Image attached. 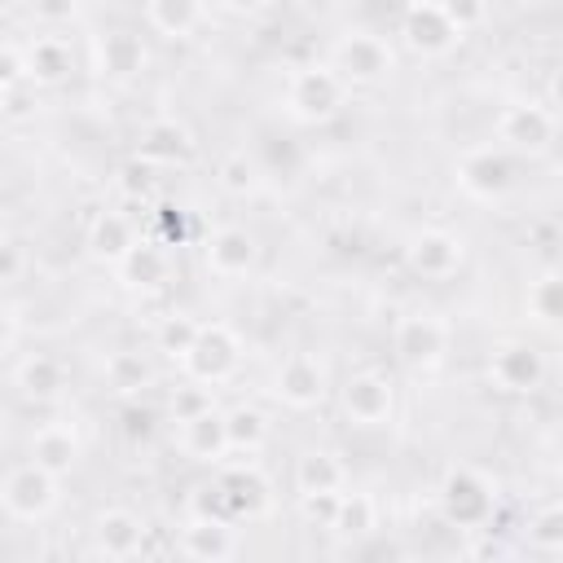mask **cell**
<instances>
[{
	"mask_svg": "<svg viewBox=\"0 0 563 563\" xmlns=\"http://www.w3.org/2000/svg\"><path fill=\"white\" fill-rule=\"evenodd\" d=\"M347 84L339 79V70L330 62H308V66H295L286 75V88H282V106L295 123H330L339 119V110L347 106Z\"/></svg>",
	"mask_w": 563,
	"mask_h": 563,
	"instance_id": "obj_1",
	"label": "cell"
},
{
	"mask_svg": "<svg viewBox=\"0 0 563 563\" xmlns=\"http://www.w3.org/2000/svg\"><path fill=\"white\" fill-rule=\"evenodd\" d=\"M435 506H440V519H444L449 528H457V532L488 528L493 515H497V484H493L484 471L457 462V466H449V471L440 475Z\"/></svg>",
	"mask_w": 563,
	"mask_h": 563,
	"instance_id": "obj_2",
	"label": "cell"
},
{
	"mask_svg": "<svg viewBox=\"0 0 563 563\" xmlns=\"http://www.w3.org/2000/svg\"><path fill=\"white\" fill-rule=\"evenodd\" d=\"M453 185L479 202V207H497L510 198L515 189V154L501 145H471L453 158Z\"/></svg>",
	"mask_w": 563,
	"mask_h": 563,
	"instance_id": "obj_3",
	"label": "cell"
},
{
	"mask_svg": "<svg viewBox=\"0 0 563 563\" xmlns=\"http://www.w3.org/2000/svg\"><path fill=\"white\" fill-rule=\"evenodd\" d=\"M216 493H220V506L233 523H251V519H264L273 510V479L264 475L260 462L251 457H238V462H216V475H211Z\"/></svg>",
	"mask_w": 563,
	"mask_h": 563,
	"instance_id": "obj_4",
	"label": "cell"
},
{
	"mask_svg": "<svg viewBox=\"0 0 563 563\" xmlns=\"http://www.w3.org/2000/svg\"><path fill=\"white\" fill-rule=\"evenodd\" d=\"M176 365L185 369V378H194L202 387H220L242 365V339L224 321H202L198 334H194V343H189V352Z\"/></svg>",
	"mask_w": 563,
	"mask_h": 563,
	"instance_id": "obj_5",
	"label": "cell"
},
{
	"mask_svg": "<svg viewBox=\"0 0 563 563\" xmlns=\"http://www.w3.org/2000/svg\"><path fill=\"white\" fill-rule=\"evenodd\" d=\"M62 501V479L35 462H18L13 471H4L0 479V506L9 519L18 523H40L57 510Z\"/></svg>",
	"mask_w": 563,
	"mask_h": 563,
	"instance_id": "obj_6",
	"label": "cell"
},
{
	"mask_svg": "<svg viewBox=\"0 0 563 563\" xmlns=\"http://www.w3.org/2000/svg\"><path fill=\"white\" fill-rule=\"evenodd\" d=\"M330 66L339 70V79L347 88H378L391 79L396 70V53L383 35H369V31H347L339 35L334 53H330Z\"/></svg>",
	"mask_w": 563,
	"mask_h": 563,
	"instance_id": "obj_7",
	"label": "cell"
},
{
	"mask_svg": "<svg viewBox=\"0 0 563 563\" xmlns=\"http://www.w3.org/2000/svg\"><path fill=\"white\" fill-rule=\"evenodd\" d=\"M497 145L510 150V154H523V158H541L550 154L554 145V132H559V119L545 101H506L497 110Z\"/></svg>",
	"mask_w": 563,
	"mask_h": 563,
	"instance_id": "obj_8",
	"label": "cell"
},
{
	"mask_svg": "<svg viewBox=\"0 0 563 563\" xmlns=\"http://www.w3.org/2000/svg\"><path fill=\"white\" fill-rule=\"evenodd\" d=\"M449 321L435 317V312H405L396 317L391 325V356L413 369V374H427L435 369L444 356H449Z\"/></svg>",
	"mask_w": 563,
	"mask_h": 563,
	"instance_id": "obj_9",
	"label": "cell"
},
{
	"mask_svg": "<svg viewBox=\"0 0 563 563\" xmlns=\"http://www.w3.org/2000/svg\"><path fill=\"white\" fill-rule=\"evenodd\" d=\"M545 352L523 343V339H510V343H497L493 356H488V383L501 391V396H532L545 387Z\"/></svg>",
	"mask_w": 563,
	"mask_h": 563,
	"instance_id": "obj_10",
	"label": "cell"
},
{
	"mask_svg": "<svg viewBox=\"0 0 563 563\" xmlns=\"http://www.w3.org/2000/svg\"><path fill=\"white\" fill-rule=\"evenodd\" d=\"M400 40L418 57H444L462 44V31L453 26L440 0H409L400 9Z\"/></svg>",
	"mask_w": 563,
	"mask_h": 563,
	"instance_id": "obj_11",
	"label": "cell"
},
{
	"mask_svg": "<svg viewBox=\"0 0 563 563\" xmlns=\"http://www.w3.org/2000/svg\"><path fill=\"white\" fill-rule=\"evenodd\" d=\"M325 391H330V374H325V361L312 352H290L273 369V396L295 413L317 409L325 400Z\"/></svg>",
	"mask_w": 563,
	"mask_h": 563,
	"instance_id": "obj_12",
	"label": "cell"
},
{
	"mask_svg": "<svg viewBox=\"0 0 563 563\" xmlns=\"http://www.w3.org/2000/svg\"><path fill=\"white\" fill-rule=\"evenodd\" d=\"M132 154L141 163H150V167H189L198 158V136H194V128L185 119L158 114V119L141 123Z\"/></svg>",
	"mask_w": 563,
	"mask_h": 563,
	"instance_id": "obj_13",
	"label": "cell"
},
{
	"mask_svg": "<svg viewBox=\"0 0 563 563\" xmlns=\"http://www.w3.org/2000/svg\"><path fill=\"white\" fill-rule=\"evenodd\" d=\"M405 264H409V273H418L427 282H444L466 264V238L453 229H440V224L418 229L405 242Z\"/></svg>",
	"mask_w": 563,
	"mask_h": 563,
	"instance_id": "obj_14",
	"label": "cell"
},
{
	"mask_svg": "<svg viewBox=\"0 0 563 563\" xmlns=\"http://www.w3.org/2000/svg\"><path fill=\"white\" fill-rule=\"evenodd\" d=\"M339 405H343L347 422H356V427H387L396 413V387L378 369H356L339 387Z\"/></svg>",
	"mask_w": 563,
	"mask_h": 563,
	"instance_id": "obj_15",
	"label": "cell"
},
{
	"mask_svg": "<svg viewBox=\"0 0 563 563\" xmlns=\"http://www.w3.org/2000/svg\"><path fill=\"white\" fill-rule=\"evenodd\" d=\"M202 264H207V273L220 277V282L251 277L255 264H260V242H255V233L242 229V224H220V229H211L207 242H202Z\"/></svg>",
	"mask_w": 563,
	"mask_h": 563,
	"instance_id": "obj_16",
	"label": "cell"
},
{
	"mask_svg": "<svg viewBox=\"0 0 563 563\" xmlns=\"http://www.w3.org/2000/svg\"><path fill=\"white\" fill-rule=\"evenodd\" d=\"M176 550L198 563H224L238 554V523L224 515H185L176 532Z\"/></svg>",
	"mask_w": 563,
	"mask_h": 563,
	"instance_id": "obj_17",
	"label": "cell"
},
{
	"mask_svg": "<svg viewBox=\"0 0 563 563\" xmlns=\"http://www.w3.org/2000/svg\"><path fill=\"white\" fill-rule=\"evenodd\" d=\"M145 62H150V48H145V40H141L136 31H128V26L101 31L97 44H92V66H97L101 79L128 84V79H136V75L145 70Z\"/></svg>",
	"mask_w": 563,
	"mask_h": 563,
	"instance_id": "obj_18",
	"label": "cell"
},
{
	"mask_svg": "<svg viewBox=\"0 0 563 563\" xmlns=\"http://www.w3.org/2000/svg\"><path fill=\"white\" fill-rule=\"evenodd\" d=\"M114 277H119V286L132 290V295L163 290L167 277H172V255H167L163 242H154V238H136V242L128 246V255L114 264Z\"/></svg>",
	"mask_w": 563,
	"mask_h": 563,
	"instance_id": "obj_19",
	"label": "cell"
},
{
	"mask_svg": "<svg viewBox=\"0 0 563 563\" xmlns=\"http://www.w3.org/2000/svg\"><path fill=\"white\" fill-rule=\"evenodd\" d=\"M176 444H180V453H185V457H194V462H207V466L224 462V457H229L224 409L207 405V409H198V413L180 418V422H176Z\"/></svg>",
	"mask_w": 563,
	"mask_h": 563,
	"instance_id": "obj_20",
	"label": "cell"
},
{
	"mask_svg": "<svg viewBox=\"0 0 563 563\" xmlns=\"http://www.w3.org/2000/svg\"><path fill=\"white\" fill-rule=\"evenodd\" d=\"M145 519L128 506H106L97 519H92V554H106V559H132L141 554L145 545Z\"/></svg>",
	"mask_w": 563,
	"mask_h": 563,
	"instance_id": "obj_21",
	"label": "cell"
},
{
	"mask_svg": "<svg viewBox=\"0 0 563 563\" xmlns=\"http://www.w3.org/2000/svg\"><path fill=\"white\" fill-rule=\"evenodd\" d=\"M13 387H18L26 400H35V405H53V400L66 396V387H70V369H66L57 356H48V352H31V356L18 361V369H13Z\"/></svg>",
	"mask_w": 563,
	"mask_h": 563,
	"instance_id": "obj_22",
	"label": "cell"
},
{
	"mask_svg": "<svg viewBox=\"0 0 563 563\" xmlns=\"http://www.w3.org/2000/svg\"><path fill=\"white\" fill-rule=\"evenodd\" d=\"M26 449H31V462L44 466V471H53L57 479L70 475V471L79 466V457H84V440H79V431H75L70 422H44V427L31 435Z\"/></svg>",
	"mask_w": 563,
	"mask_h": 563,
	"instance_id": "obj_23",
	"label": "cell"
},
{
	"mask_svg": "<svg viewBox=\"0 0 563 563\" xmlns=\"http://www.w3.org/2000/svg\"><path fill=\"white\" fill-rule=\"evenodd\" d=\"M22 57H26V84H35V88H57L75 70V48L62 35H35L22 48Z\"/></svg>",
	"mask_w": 563,
	"mask_h": 563,
	"instance_id": "obj_24",
	"label": "cell"
},
{
	"mask_svg": "<svg viewBox=\"0 0 563 563\" xmlns=\"http://www.w3.org/2000/svg\"><path fill=\"white\" fill-rule=\"evenodd\" d=\"M141 233H136V224H132V216H123V211H97L92 220H88V233H84V246H88V255L97 260V264H119L123 255H128V246L136 242Z\"/></svg>",
	"mask_w": 563,
	"mask_h": 563,
	"instance_id": "obj_25",
	"label": "cell"
},
{
	"mask_svg": "<svg viewBox=\"0 0 563 563\" xmlns=\"http://www.w3.org/2000/svg\"><path fill=\"white\" fill-rule=\"evenodd\" d=\"M334 541H365L378 532V501L361 488H343L339 501H334V515H330V528H325Z\"/></svg>",
	"mask_w": 563,
	"mask_h": 563,
	"instance_id": "obj_26",
	"label": "cell"
},
{
	"mask_svg": "<svg viewBox=\"0 0 563 563\" xmlns=\"http://www.w3.org/2000/svg\"><path fill=\"white\" fill-rule=\"evenodd\" d=\"M295 493H343L347 488V466L330 449H308L295 457Z\"/></svg>",
	"mask_w": 563,
	"mask_h": 563,
	"instance_id": "obj_27",
	"label": "cell"
},
{
	"mask_svg": "<svg viewBox=\"0 0 563 563\" xmlns=\"http://www.w3.org/2000/svg\"><path fill=\"white\" fill-rule=\"evenodd\" d=\"M268 431H273V422H268V413L260 409V405H233V409H224V435H229V453H242V457H255L264 444H268Z\"/></svg>",
	"mask_w": 563,
	"mask_h": 563,
	"instance_id": "obj_28",
	"label": "cell"
},
{
	"mask_svg": "<svg viewBox=\"0 0 563 563\" xmlns=\"http://www.w3.org/2000/svg\"><path fill=\"white\" fill-rule=\"evenodd\" d=\"M145 22L163 40H189L202 26V0H145Z\"/></svg>",
	"mask_w": 563,
	"mask_h": 563,
	"instance_id": "obj_29",
	"label": "cell"
},
{
	"mask_svg": "<svg viewBox=\"0 0 563 563\" xmlns=\"http://www.w3.org/2000/svg\"><path fill=\"white\" fill-rule=\"evenodd\" d=\"M216 185H220L229 198H255L260 185H264V167H260L255 154L229 150V154H220V163H216Z\"/></svg>",
	"mask_w": 563,
	"mask_h": 563,
	"instance_id": "obj_30",
	"label": "cell"
},
{
	"mask_svg": "<svg viewBox=\"0 0 563 563\" xmlns=\"http://www.w3.org/2000/svg\"><path fill=\"white\" fill-rule=\"evenodd\" d=\"M523 312H528L541 330H554V325H559V317H563V282H559L554 268H541V273L528 282V290H523Z\"/></svg>",
	"mask_w": 563,
	"mask_h": 563,
	"instance_id": "obj_31",
	"label": "cell"
},
{
	"mask_svg": "<svg viewBox=\"0 0 563 563\" xmlns=\"http://www.w3.org/2000/svg\"><path fill=\"white\" fill-rule=\"evenodd\" d=\"M106 383L119 396H141L154 383V369H150V361L141 352H110L106 356Z\"/></svg>",
	"mask_w": 563,
	"mask_h": 563,
	"instance_id": "obj_32",
	"label": "cell"
},
{
	"mask_svg": "<svg viewBox=\"0 0 563 563\" xmlns=\"http://www.w3.org/2000/svg\"><path fill=\"white\" fill-rule=\"evenodd\" d=\"M523 537L537 554H563V506L559 501H541L528 523H523Z\"/></svg>",
	"mask_w": 563,
	"mask_h": 563,
	"instance_id": "obj_33",
	"label": "cell"
},
{
	"mask_svg": "<svg viewBox=\"0 0 563 563\" xmlns=\"http://www.w3.org/2000/svg\"><path fill=\"white\" fill-rule=\"evenodd\" d=\"M198 325H202V321H194L189 312H167V317L158 321V330H154V347H158L167 361H180V356L189 352Z\"/></svg>",
	"mask_w": 563,
	"mask_h": 563,
	"instance_id": "obj_34",
	"label": "cell"
},
{
	"mask_svg": "<svg viewBox=\"0 0 563 563\" xmlns=\"http://www.w3.org/2000/svg\"><path fill=\"white\" fill-rule=\"evenodd\" d=\"M114 189L128 198V202H150L154 194H158V167H150V163H141L136 154L114 172Z\"/></svg>",
	"mask_w": 563,
	"mask_h": 563,
	"instance_id": "obj_35",
	"label": "cell"
},
{
	"mask_svg": "<svg viewBox=\"0 0 563 563\" xmlns=\"http://www.w3.org/2000/svg\"><path fill=\"white\" fill-rule=\"evenodd\" d=\"M26 273V246L13 233H0V286H13Z\"/></svg>",
	"mask_w": 563,
	"mask_h": 563,
	"instance_id": "obj_36",
	"label": "cell"
},
{
	"mask_svg": "<svg viewBox=\"0 0 563 563\" xmlns=\"http://www.w3.org/2000/svg\"><path fill=\"white\" fill-rule=\"evenodd\" d=\"M207 405H211V387H202V383H194V378L172 391V418H176V422L189 418V413H198V409H207Z\"/></svg>",
	"mask_w": 563,
	"mask_h": 563,
	"instance_id": "obj_37",
	"label": "cell"
},
{
	"mask_svg": "<svg viewBox=\"0 0 563 563\" xmlns=\"http://www.w3.org/2000/svg\"><path fill=\"white\" fill-rule=\"evenodd\" d=\"M444 4V13L453 18V26L466 35V31H475V26H484V18H488V0H440Z\"/></svg>",
	"mask_w": 563,
	"mask_h": 563,
	"instance_id": "obj_38",
	"label": "cell"
},
{
	"mask_svg": "<svg viewBox=\"0 0 563 563\" xmlns=\"http://www.w3.org/2000/svg\"><path fill=\"white\" fill-rule=\"evenodd\" d=\"M119 418H123V435H128L132 444H136V440H150V435H154V422H158V418H154V409H150V405H141V400L123 405V413H119Z\"/></svg>",
	"mask_w": 563,
	"mask_h": 563,
	"instance_id": "obj_39",
	"label": "cell"
},
{
	"mask_svg": "<svg viewBox=\"0 0 563 563\" xmlns=\"http://www.w3.org/2000/svg\"><path fill=\"white\" fill-rule=\"evenodd\" d=\"M26 84V57L13 44H0V97Z\"/></svg>",
	"mask_w": 563,
	"mask_h": 563,
	"instance_id": "obj_40",
	"label": "cell"
},
{
	"mask_svg": "<svg viewBox=\"0 0 563 563\" xmlns=\"http://www.w3.org/2000/svg\"><path fill=\"white\" fill-rule=\"evenodd\" d=\"M299 497V515L317 528H330V515H334V501L339 493H295Z\"/></svg>",
	"mask_w": 563,
	"mask_h": 563,
	"instance_id": "obj_41",
	"label": "cell"
},
{
	"mask_svg": "<svg viewBox=\"0 0 563 563\" xmlns=\"http://www.w3.org/2000/svg\"><path fill=\"white\" fill-rule=\"evenodd\" d=\"M13 339H18V312H13V303L0 299V356L13 347Z\"/></svg>",
	"mask_w": 563,
	"mask_h": 563,
	"instance_id": "obj_42",
	"label": "cell"
},
{
	"mask_svg": "<svg viewBox=\"0 0 563 563\" xmlns=\"http://www.w3.org/2000/svg\"><path fill=\"white\" fill-rule=\"evenodd\" d=\"M35 13L44 22H66L75 13V0H35Z\"/></svg>",
	"mask_w": 563,
	"mask_h": 563,
	"instance_id": "obj_43",
	"label": "cell"
},
{
	"mask_svg": "<svg viewBox=\"0 0 563 563\" xmlns=\"http://www.w3.org/2000/svg\"><path fill=\"white\" fill-rule=\"evenodd\" d=\"M229 13H238V18H255V13H264L273 0H220Z\"/></svg>",
	"mask_w": 563,
	"mask_h": 563,
	"instance_id": "obj_44",
	"label": "cell"
}]
</instances>
